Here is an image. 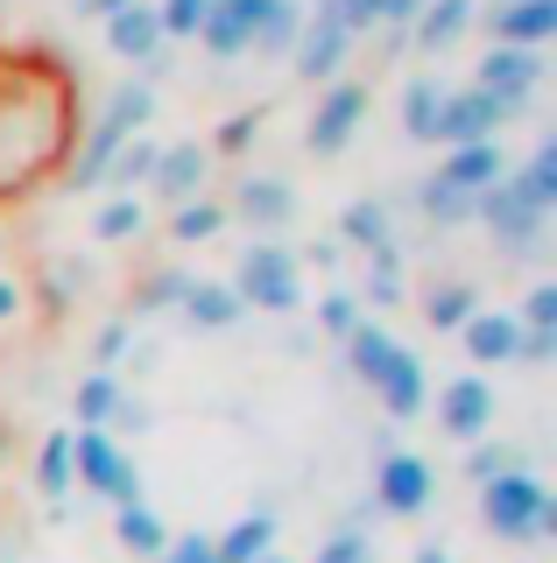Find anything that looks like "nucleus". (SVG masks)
Here are the masks:
<instances>
[{"mask_svg":"<svg viewBox=\"0 0 557 563\" xmlns=\"http://www.w3.org/2000/svg\"><path fill=\"white\" fill-rule=\"evenodd\" d=\"M72 141V85L57 64H0V198L29 190Z\"/></svg>","mask_w":557,"mask_h":563,"instance_id":"nucleus-1","label":"nucleus"},{"mask_svg":"<svg viewBox=\"0 0 557 563\" xmlns=\"http://www.w3.org/2000/svg\"><path fill=\"white\" fill-rule=\"evenodd\" d=\"M233 296L240 303H261V310H297L304 303V282H297V254L290 246H248L233 275Z\"/></svg>","mask_w":557,"mask_h":563,"instance_id":"nucleus-2","label":"nucleus"},{"mask_svg":"<svg viewBox=\"0 0 557 563\" xmlns=\"http://www.w3.org/2000/svg\"><path fill=\"white\" fill-rule=\"evenodd\" d=\"M473 211H480L487 225H494V240H501V246H515V254H529V246L544 240V205H536L529 190L515 184V176L487 184L480 198H473Z\"/></svg>","mask_w":557,"mask_h":563,"instance_id":"nucleus-3","label":"nucleus"},{"mask_svg":"<svg viewBox=\"0 0 557 563\" xmlns=\"http://www.w3.org/2000/svg\"><path fill=\"white\" fill-rule=\"evenodd\" d=\"M487 521H494L501 536H536V528H550L544 486H536L529 472H501V479H487Z\"/></svg>","mask_w":557,"mask_h":563,"instance_id":"nucleus-4","label":"nucleus"},{"mask_svg":"<svg viewBox=\"0 0 557 563\" xmlns=\"http://www.w3.org/2000/svg\"><path fill=\"white\" fill-rule=\"evenodd\" d=\"M72 472L92 493H107V500H120V507H134V465L120 457V444L107 430H78L72 437Z\"/></svg>","mask_w":557,"mask_h":563,"instance_id":"nucleus-5","label":"nucleus"},{"mask_svg":"<svg viewBox=\"0 0 557 563\" xmlns=\"http://www.w3.org/2000/svg\"><path fill=\"white\" fill-rule=\"evenodd\" d=\"M509 120V106H501L494 92H445V106H438V141L445 148H473V141H494V128Z\"/></svg>","mask_w":557,"mask_h":563,"instance_id":"nucleus-6","label":"nucleus"},{"mask_svg":"<svg viewBox=\"0 0 557 563\" xmlns=\"http://www.w3.org/2000/svg\"><path fill=\"white\" fill-rule=\"evenodd\" d=\"M487 29H494L501 49H536L557 35V0H494Z\"/></svg>","mask_w":557,"mask_h":563,"instance_id":"nucleus-7","label":"nucleus"},{"mask_svg":"<svg viewBox=\"0 0 557 563\" xmlns=\"http://www.w3.org/2000/svg\"><path fill=\"white\" fill-rule=\"evenodd\" d=\"M438 422H445V437H480L487 422H494V387H487L480 374H459V380H445Z\"/></svg>","mask_w":557,"mask_h":563,"instance_id":"nucleus-8","label":"nucleus"},{"mask_svg":"<svg viewBox=\"0 0 557 563\" xmlns=\"http://www.w3.org/2000/svg\"><path fill=\"white\" fill-rule=\"evenodd\" d=\"M149 184H155V198H163V205H190V198H198V184H205V148H198V141L155 148Z\"/></svg>","mask_w":557,"mask_h":563,"instance_id":"nucleus-9","label":"nucleus"},{"mask_svg":"<svg viewBox=\"0 0 557 563\" xmlns=\"http://www.w3.org/2000/svg\"><path fill=\"white\" fill-rule=\"evenodd\" d=\"M381 507H389V515H416V507H430V465L416 451H389V457H381Z\"/></svg>","mask_w":557,"mask_h":563,"instance_id":"nucleus-10","label":"nucleus"},{"mask_svg":"<svg viewBox=\"0 0 557 563\" xmlns=\"http://www.w3.org/2000/svg\"><path fill=\"white\" fill-rule=\"evenodd\" d=\"M360 113H368V92H360V85H332L325 106H318V120H310V148H318V155H339L346 141H353Z\"/></svg>","mask_w":557,"mask_h":563,"instance_id":"nucleus-11","label":"nucleus"},{"mask_svg":"<svg viewBox=\"0 0 557 563\" xmlns=\"http://www.w3.org/2000/svg\"><path fill=\"white\" fill-rule=\"evenodd\" d=\"M254 22H261V0H212L198 35H205L212 57H240V49L254 43Z\"/></svg>","mask_w":557,"mask_h":563,"instance_id":"nucleus-12","label":"nucleus"},{"mask_svg":"<svg viewBox=\"0 0 557 563\" xmlns=\"http://www.w3.org/2000/svg\"><path fill=\"white\" fill-rule=\"evenodd\" d=\"M480 92H494V99L515 113V106L536 92V49H501V43H494V57L480 64Z\"/></svg>","mask_w":557,"mask_h":563,"instance_id":"nucleus-13","label":"nucleus"},{"mask_svg":"<svg viewBox=\"0 0 557 563\" xmlns=\"http://www.w3.org/2000/svg\"><path fill=\"white\" fill-rule=\"evenodd\" d=\"M107 43H113V57L149 64V57H163V22H155V8H120L107 14Z\"/></svg>","mask_w":557,"mask_h":563,"instance_id":"nucleus-14","label":"nucleus"},{"mask_svg":"<svg viewBox=\"0 0 557 563\" xmlns=\"http://www.w3.org/2000/svg\"><path fill=\"white\" fill-rule=\"evenodd\" d=\"M459 331H466V352H473L480 366H494V360H515V352H522V324H515L509 310H473Z\"/></svg>","mask_w":557,"mask_h":563,"instance_id":"nucleus-15","label":"nucleus"},{"mask_svg":"<svg viewBox=\"0 0 557 563\" xmlns=\"http://www.w3.org/2000/svg\"><path fill=\"white\" fill-rule=\"evenodd\" d=\"M346 43H353V35H346L332 14H318V22L297 35V70L304 78H332V70L346 64Z\"/></svg>","mask_w":557,"mask_h":563,"instance_id":"nucleus-16","label":"nucleus"},{"mask_svg":"<svg viewBox=\"0 0 557 563\" xmlns=\"http://www.w3.org/2000/svg\"><path fill=\"white\" fill-rule=\"evenodd\" d=\"M374 387H381V401H389V416H416L424 409V366H416V352L395 345L389 366L374 374Z\"/></svg>","mask_w":557,"mask_h":563,"instance_id":"nucleus-17","label":"nucleus"},{"mask_svg":"<svg viewBox=\"0 0 557 563\" xmlns=\"http://www.w3.org/2000/svg\"><path fill=\"white\" fill-rule=\"evenodd\" d=\"M438 176H445L451 190H466V198H480L487 184H501V148H494V141H473V148H451Z\"/></svg>","mask_w":557,"mask_h":563,"instance_id":"nucleus-18","label":"nucleus"},{"mask_svg":"<svg viewBox=\"0 0 557 563\" xmlns=\"http://www.w3.org/2000/svg\"><path fill=\"white\" fill-rule=\"evenodd\" d=\"M240 310H248V303H240L226 282H190V289H184V317H190V324H205V331L240 324Z\"/></svg>","mask_w":557,"mask_h":563,"instance_id":"nucleus-19","label":"nucleus"},{"mask_svg":"<svg viewBox=\"0 0 557 563\" xmlns=\"http://www.w3.org/2000/svg\"><path fill=\"white\" fill-rule=\"evenodd\" d=\"M240 211H248L254 225H283L290 211H297V190H290L283 176H254V184L240 190Z\"/></svg>","mask_w":557,"mask_h":563,"instance_id":"nucleus-20","label":"nucleus"},{"mask_svg":"<svg viewBox=\"0 0 557 563\" xmlns=\"http://www.w3.org/2000/svg\"><path fill=\"white\" fill-rule=\"evenodd\" d=\"M466 22H473V0H424L416 43H424V49H445L451 35H466Z\"/></svg>","mask_w":557,"mask_h":563,"instance_id":"nucleus-21","label":"nucleus"},{"mask_svg":"<svg viewBox=\"0 0 557 563\" xmlns=\"http://www.w3.org/2000/svg\"><path fill=\"white\" fill-rule=\"evenodd\" d=\"M297 35H304V22H297V0H261V22H254V43L269 49H297Z\"/></svg>","mask_w":557,"mask_h":563,"instance_id":"nucleus-22","label":"nucleus"},{"mask_svg":"<svg viewBox=\"0 0 557 563\" xmlns=\"http://www.w3.org/2000/svg\"><path fill=\"white\" fill-rule=\"evenodd\" d=\"M269 536H275V521L269 515H248L226 542H212V556L219 563H254V556H269Z\"/></svg>","mask_w":557,"mask_h":563,"instance_id":"nucleus-23","label":"nucleus"},{"mask_svg":"<svg viewBox=\"0 0 557 563\" xmlns=\"http://www.w3.org/2000/svg\"><path fill=\"white\" fill-rule=\"evenodd\" d=\"M149 169H155V141H120V148H113V163L99 169V184L128 190V184H142Z\"/></svg>","mask_w":557,"mask_h":563,"instance_id":"nucleus-24","label":"nucleus"},{"mask_svg":"<svg viewBox=\"0 0 557 563\" xmlns=\"http://www.w3.org/2000/svg\"><path fill=\"white\" fill-rule=\"evenodd\" d=\"M438 106H445V92H438L430 78H416L409 99H403V128H409L416 141H438Z\"/></svg>","mask_w":557,"mask_h":563,"instance_id":"nucleus-25","label":"nucleus"},{"mask_svg":"<svg viewBox=\"0 0 557 563\" xmlns=\"http://www.w3.org/2000/svg\"><path fill=\"white\" fill-rule=\"evenodd\" d=\"M78 416H85V430H107V422L120 416V380L113 374H92L78 387Z\"/></svg>","mask_w":557,"mask_h":563,"instance_id":"nucleus-26","label":"nucleus"},{"mask_svg":"<svg viewBox=\"0 0 557 563\" xmlns=\"http://www.w3.org/2000/svg\"><path fill=\"white\" fill-rule=\"evenodd\" d=\"M346 352H353V374L360 380H374L381 366H389V352H395V339L381 324H353V339H346Z\"/></svg>","mask_w":557,"mask_h":563,"instance_id":"nucleus-27","label":"nucleus"},{"mask_svg":"<svg viewBox=\"0 0 557 563\" xmlns=\"http://www.w3.org/2000/svg\"><path fill=\"white\" fill-rule=\"evenodd\" d=\"M149 106H155L149 85H120V92L107 99V128H113V134H134V128L149 120Z\"/></svg>","mask_w":557,"mask_h":563,"instance_id":"nucleus-28","label":"nucleus"},{"mask_svg":"<svg viewBox=\"0 0 557 563\" xmlns=\"http://www.w3.org/2000/svg\"><path fill=\"white\" fill-rule=\"evenodd\" d=\"M120 542H128V550H142V556H163V521H155L142 500L120 507Z\"/></svg>","mask_w":557,"mask_h":563,"instance_id":"nucleus-29","label":"nucleus"},{"mask_svg":"<svg viewBox=\"0 0 557 563\" xmlns=\"http://www.w3.org/2000/svg\"><path fill=\"white\" fill-rule=\"evenodd\" d=\"M430 324H438V331H459L466 324V317H473V289H466V282H445V289H430Z\"/></svg>","mask_w":557,"mask_h":563,"instance_id":"nucleus-30","label":"nucleus"},{"mask_svg":"<svg viewBox=\"0 0 557 563\" xmlns=\"http://www.w3.org/2000/svg\"><path fill=\"white\" fill-rule=\"evenodd\" d=\"M424 211L438 225H459V219H473V198H466V190H451L445 176H430V184H424Z\"/></svg>","mask_w":557,"mask_h":563,"instance_id":"nucleus-31","label":"nucleus"},{"mask_svg":"<svg viewBox=\"0 0 557 563\" xmlns=\"http://www.w3.org/2000/svg\"><path fill=\"white\" fill-rule=\"evenodd\" d=\"M205 8H212V0H155L163 43H170V35H198V29H205Z\"/></svg>","mask_w":557,"mask_h":563,"instance_id":"nucleus-32","label":"nucleus"},{"mask_svg":"<svg viewBox=\"0 0 557 563\" xmlns=\"http://www.w3.org/2000/svg\"><path fill=\"white\" fill-rule=\"evenodd\" d=\"M346 240H360V246H389V211H381L374 198H360L353 211H346Z\"/></svg>","mask_w":557,"mask_h":563,"instance_id":"nucleus-33","label":"nucleus"},{"mask_svg":"<svg viewBox=\"0 0 557 563\" xmlns=\"http://www.w3.org/2000/svg\"><path fill=\"white\" fill-rule=\"evenodd\" d=\"M92 233H99V240H128V233H142V205H134V198H113V205L92 219Z\"/></svg>","mask_w":557,"mask_h":563,"instance_id":"nucleus-34","label":"nucleus"},{"mask_svg":"<svg viewBox=\"0 0 557 563\" xmlns=\"http://www.w3.org/2000/svg\"><path fill=\"white\" fill-rule=\"evenodd\" d=\"M36 472H43V486H50V493L72 486V437H50L43 457H36Z\"/></svg>","mask_w":557,"mask_h":563,"instance_id":"nucleus-35","label":"nucleus"},{"mask_svg":"<svg viewBox=\"0 0 557 563\" xmlns=\"http://www.w3.org/2000/svg\"><path fill=\"white\" fill-rule=\"evenodd\" d=\"M170 233L177 240H212L219 233V205H198V198L177 205V225H170Z\"/></svg>","mask_w":557,"mask_h":563,"instance_id":"nucleus-36","label":"nucleus"},{"mask_svg":"<svg viewBox=\"0 0 557 563\" xmlns=\"http://www.w3.org/2000/svg\"><path fill=\"white\" fill-rule=\"evenodd\" d=\"M374 303H395L403 296V268H395V246H374V275H368Z\"/></svg>","mask_w":557,"mask_h":563,"instance_id":"nucleus-37","label":"nucleus"},{"mask_svg":"<svg viewBox=\"0 0 557 563\" xmlns=\"http://www.w3.org/2000/svg\"><path fill=\"white\" fill-rule=\"evenodd\" d=\"M318 14H332V22L353 35V29H374V22H381V0H325Z\"/></svg>","mask_w":557,"mask_h":563,"instance_id":"nucleus-38","label":"nucleus"},{"mask_svg":"<svg viewBox=\"0 0 557 563\" xmlns=\"http://www.w3.org/2000/svg\"><path fill=\"white\" fill-rule=\"evenodd\" d=\"M515 324H522V331H550V324H557V289H550V282H536V289H529V303H522Z\"/></svg>","mask_w":557,"mask_h":563,"instance_id":"nucleus-39","label":"nucleus"},{"mask_svg":"<svg viewBox=\"0 0 557 563\" xmlns=\"http://www.w3.org/2000/svg\"><path fill=\"white\" fill-rule=\"evenodd\" d=\"M318 317H325V331H332V339H353V324H360L353 296H325V303H318Z\"/></svg>","mask_w":557,"mask_h":563,"instance_id":"nucleus-40","label":"nucleus"},{"mask_svg":"<svg viewBox=\"0 0 557 563\" xmlns=\"http://www.w3.org/2000/svg\"><path fill=\"white\" fill-rule=\"evenodd\" d=\"M163 563H219L205 536H184V542H163Z\"/></svg>","mask_w":557,"mask_h":563,"instance_id":"nucleus-41","label":"nucleus"},{"mask_svg":"<svg viewBox=\"0 0 557 563\" xmlns=\"http://www.w3.org/2000/svg\"><path fill=\"white\" fill-rule=\"evenodd\" d=\"M184 289H190V275H155V289L142 296L149 310H163V303H184Z\"/></svg>","mask_w":557,"mask_h":563,"instance_id":"nucleus-42","label":"nucleus"},{"mask_svg":"<svg viewBox=\"0 0 557 563\" xmlns=\"http://www.w3.org/2000/svg\"><path fill=\"white\" fill-rule=\"evenodd\" d=\"M120 352H128V324H107V331H99V374H107Z\"/></svg>","mask_w":557,"mask_h":563,"instance_id":"nucleus-43","label":"nucleus"},{"mask_svg":"<svg viewBox=\"0 0 557 563\" xmlns=\"http://www.w3.org/2000/svg\"><path fill=\"white\" fill-rule=\"evenodd\" d=\"M318 563H368V542H360V536H339V542H332V550H325Z\"/></svg>","mask_w":557,"mask_h":563,"instance_id":"nucleus-44","label":"nucleus"},{"mask_svg":"<svg viewBox=\"0 0 557 563\" xmlns=\"http://www.w3.org/2000/svg\"><path fill=\"white\" fill-rule=\"evenodd\" d=\"M254 134V113H240V120H226V128H219V148H240V141H248Z\"/></svg>","mask_w":557,"mask_h":563,"instance_id":"nucleus-45","label":"nucleus"},{"mask_svg":"<svg viewBox=\"0 0 557 563\" xmlns=\"http://www.w3.org/2000/svg\"><path fill=\"white\" fill-rule=\"evenodd\" d=\"M416 8H424V0H381V22H409Z\"/></svg>","mask_w":557,"mask_h":563,"instance_id":"nucleus-46","label":"nucleus"},{"mask_svg":"<svg viewBox=\"0 0 557 563\" xmlns=\"http://www.w3.org/2000/svg\"><path fill=\"white\" fill-rule=\"evenodd\" d=\"M120 8H155V0H85V14H120Z\"/></svg>","mask_w":557,"mask_h":563,"instance_id":"nucleus-47","label":"nucleus"},{"mask_svg":"<svg viewBox=\"0 0 557 563\" xmlns=\"http://www.w3.org/2000/svg\"><path fill=\"white\" fill-rule=\"evenodd\" d=\"M14 310H22V289H14V282H0V324H8Z\"/></svg>","mask_w":557,"mask_h":563,"instance_id":"nucleus-48","label":"nucleus"},{"mask_svg":"<svg viewBox=\"0 0 557 563\" xmlns=\"http://www.w3.org/2000/svg\"><path fill=\"white\" fill-rule=\"evenodd\" d=\"M254 563H283V556H254Z\"/></svg>","mask_w":557,"mask_h":563,"instance_id":"nucleus-49","label":"nucleus"}]
</instances>
